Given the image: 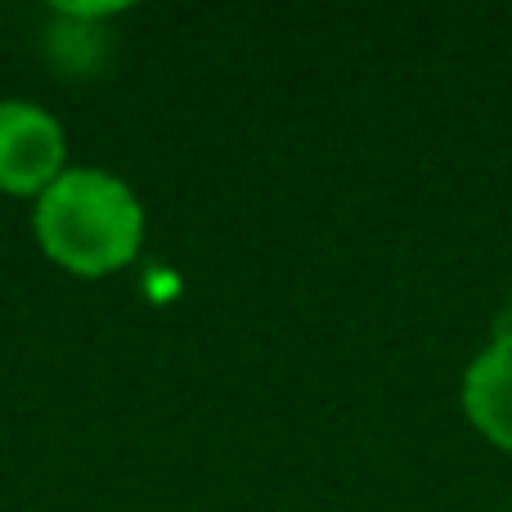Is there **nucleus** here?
<instances>
[{"label":"nucleus","mask_w":512,"mask_h":512,"mask_svg":"<svg viewBox=\"0 0 512 512\" xmlns=\"http://www.w3.org/2000/svg\"><path fill=\"white\" fill-rule=\"evenodd\" d=\"M504 328H512V324H504Z\"/></svg>","instance_id":"39448f33"},{"label":"nucleus","mask_w":512,"mask_h":512,"mask_svg":"<svg viewBox=\"0 0 512 512\" xmlns=\"http://www.w3.org/2000/svg\"><path fill=\"white\" fill-rule=\"evenodd\" d=\"M122 14V5H54V18L45 27V54L63 77H90L108 59L104 23Z\"/></svg>","instance_id":"20e7f679"},{"label":"nucleus","mask_w":512,"mask_h":512,"mask_svg":"<svg viewBox=\"0 0 512 512\" xmlns=\"http://www.w3.org/2000/svg\"><path fill=\"white\" fill-rule=\"evenodd\" d=\"M463 414L495 450L512 454V328H499L490 346L463 373Z\"/></svg>","instance_id":"7ed1b4c3"},{"label":"nucleus","mask_w":512,"mask_h":512,"mask_svg":"<svg viewBox=\"0 0 512 512\" xmlns=\"http://www.w3.org/2000/svg\"><path fill=\"white\" fill-rule=\"evenodd\" d=\"M144 203L104 167H68L32 203V234L45 261L77 279L117 274L144 248Z\"/></svg>","instance_id":"f257e3e1"},{"label":"nucleus","mask_w":512,"mask_h":512,"mask_svg":"<svg viewBox=\"0 0 512 512\" xmlns=\"http://www.w3.org/2000/svg\"><path fill=\"white\" fill-rule=\"evenodd\" d=\"M68 171V135L59 117L32 99H0V194L41 198Z\"/></svg>","instance_id":"f03ea898"}]
</instances>
